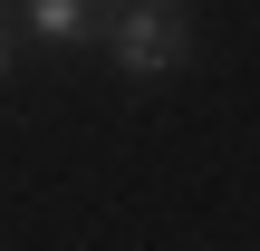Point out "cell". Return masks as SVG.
I'll use <instances>...</instances> for the list:
<instances>
[{"mask_svg": "<svg viewBox=\"0 0 260 251\" xmlns=\"http://www.w3.org/2000/svg\"><path fill=\"white\" fill-rule=\"evenodd\" d=\"M106 48H116L135 77L183 68V58H193V10H174V0H135V10H116V19H106Z\"/></svg>", "mask_w": 260, "mask_h": 251, "instance_id": "1", "label": "cell"}, {"mask_svg": "<svg viewBox=\"0 0 260 251\" xmlns=\"http://www.w3.org/2000/svg\"><path fill=\"white\" fill-rule=\"evenodd\" d=\"M106 19H116V10H87V0H29V39H48V48L106 39Z\"/></svg>", "mask_w": 260, "mask_h": 251, "instance_id": "2", "label": "cell"}, {"mask_svg": "<svg viewBox=\"0 0 260 251\" xmlns=\"http://www.w3.org/2000/svg\"><path fill=\"white\" fill-rule=\"evenodd\" d=\"M0 68H10V39H0Z\"/></svg>", "mask_w": 260, "mask_h": 251, "instance_id": "3", "label": "cell"}]
</instances>
